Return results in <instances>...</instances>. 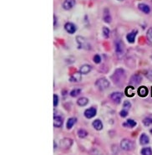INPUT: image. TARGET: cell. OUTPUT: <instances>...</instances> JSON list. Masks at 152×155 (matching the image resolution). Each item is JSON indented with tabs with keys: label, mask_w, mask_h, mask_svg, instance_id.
I'll return each instance as SVG.
<instances>
[{
	"label": "cell",
	"mask_w": 152,
	"mask_h": 155,
	"mask_svg": "<svg viewBox=\"0 0 152 155\" xmlns=\"http://www.w3.org/2000/svg\"><path fill=\"white\" fill-rule=\"evenodd\" d=\"M141 81H142V77L139 75V74H135L133 75L131 78H130V86H131V87H136L137 85H140L141 84Z\"/></svg>",
	"instance_id": "obj_5"
},
{
	"label": "cell",
	"mask_w": 152,
	"mask_h": 155,
	"mask_svg": "<svg viewBox=\"0 0 152 155\" xmlns=\"http://www.w3.org/2000/svg\"><path fill=\"white\" fill-rule=\"evenodd\" d=\"M123 98V93L121 92H113L111 95H110V99L114 102V103H117L119 104L121 101V99Z\"/></svg>",
	"instance_id": "obj_9"
},
{
	"label": "cell",
	"mask_w": 152,
	"mask_h": 155,
	"mask_svg": "<svg viewBox=\"0 0 152 155\" xmlns=\"http://www.w3.org/2000/svg\"><path fill=\"white\" fill-rule=\"evenodd\" d=\"M118 1H124V0H118Z\"/></svg>",
	"instance_id": "obj_38"
},
{
	"label": "cell",
	"mask_w": 152,
	"mask_h": 155,
	"mask_svg": "<svg viewBox=\"0 0 152 155\" xmlns=\"http://www.w3.org/2000/svg\"><path fill=\"white\" fill-rule=\"evenodd\" d=\"M65 29L67 31V33L70 34V35H73L75 34L77 30V27L74 23H71V22H67L66 24H65Z\"/></svg>",
	"instance_id": "obj_8"
},
{
	"label": "cell",
	"mask_w": 152,
	"mask_h": 155,
	"mask_svg": "<svg viewBox=\"0 0 152 155\" xmlns=\"http://www.w3.org/2000/svg\"><path fill=\"white\" fill-rule=\"evenodd\" d=\"M63 118L60 116H54V126L55 127H60L63 125Z\"/></svg>",
	"instance_id": "obj_15"
},
{
	"label": "cell",
	"mask_w": 152,
	"mask_h": 155,
	"mask_svg": "<svg viewBox=\"0 0 152 155\" xmlns=\"http://www.w3.org/2000/svg\"><path fill=\"white\" fill-rule=\"evenodd\" d=\"M103 20L105 21V23L107 24H110L111 21H112V18H111V15L110 14L108 9H105V14H104V18H103Z\"/></svg>",
	"instance_id": "obj_24"
},
{
	"label": "cell",
	"mask_w": 152,
	"mask_h": 155,
	"mask_svg": "<svg viewBox=\"0 0 152 155\" xmlns=\"http://www.w3.org/2000/svg\"><path fill=\"white\" fill-rule=\"evenodd\" d=\"M138 9L143 12L145 14H149L151 13V8L149 5L145 4V3H139L138 4Z\"/></svg>",
	"instance_id": "obj_13"
},
{
	"label": "cell",
	"mask_w": 152,
	"mask_h": 155,
	"mask_svg": "<svg viewBox=\"0 0 152 155\" xmlns=\"http://www.w3.org/2000/svg\"><path fill=\"white\" fill-rule=\"evenodd\" d=\"M93 60H94V62H95V64H100V63L101 62V57H100V56L95 55V56H94Z\"/></svg>",
	"instance_id": "obj_32"
},
{
	"label": "cell",
	"mask_w": 152,
	"mask_h": 155,
	"mask_svg": "<svg viewBox=\"0 0 152 155\" xmlns=\"http://www.w3.org/2000/svg\"><path fill=\"white\" fill-rule=\"evenodd\" d=\"M87 135H88V133L85 129H79L78 131V137L79 138H85L87 137Z\"/></svg>",
	"instance_id": "obj_26"
},
{
	"label": "cell",
	"mask_w": 152,
	"mask_h": 155,
	"mask_svg": "<svg viewBox=\"0 0 152 155\" xmlns=\"http://www.w3.org/2000/svg\"><path fill=\"white\" fill-rule=\"evenodd\" d=\"M92 125H93V127H94V128H95V130H97V131H100V130L103 129V123H102V122H101L100 119L95 120V121L93 122Z\"/></svg>",
	"instance_id": "obj_16"
},
{
	"label": "cell",
	"mask_w": 152,
	"mask_h": 155,
	"mask_svg": "<svg viewBox=\"0 0 152 155\" xmlns=\"http://www.w3.org/2000/svg\"><path fill=\"white\" fill-rule=\"evenodd\" d=\"M120 148L125 151H131L135 148V143L130 139H123L120 143Z\"/></svg>",
	"instance_id": "obj_2"
},
{
	"label": "cell",
	"mask_w": 152,
	"mask_h": 155,
	"mask_svg": "<svg viewBox=\"0 0 152 155\" xmlns=\"http://www.w3.org/2000/svg\"><path fill=\"white\" fill-rule=\"evenodd\" d=\"M90 70H91V66H89V65H84V66H82L80 67V69H79V72H80L81 74H84V75L88 74Z\"/></svg>",
	"instance_id": "obj_21"
},
{
	"label": "cell",
	"mask_w": 152,
	"mask_h": 155,
	"mask_svg": "<svg viewBox=\"0 0 152 155\" xmlns=\"http://www.w3.org/2000/svg\"><path fill=\"white\" fill-rule=\"evenodd\" d=\"M96 113H97V111H96V109H95V107H89L87 110H85V116L86 118L89 119V118H92V117L95 116Z\"/></svg>",
	"instance_id": "obj_12"
},
{
	"label": "cell",
	"mask_w": 152,
	"mask_h": 155,
	"mask_svg": "<svg viewBox=\"0 0 152 155\" xmlns=\"http://www.w3.org/2000/svg\"><path fill=\"white\" fill-rule=\"evenodd\" d=\"M141 155H152V149L151 148H144L141 149Z\"/></svg>",
	"instance_id": "obj_27"
},
{
	"label": "cell",
	"mask_w": 152,
	"mask_h": 155,
	"mask_svg": "<svg viewBox=\"0 0 152 155\" xmlns=\"http://www.w3.org/2000/svg\"><path fill=\"white\" fill-rule=\"evenodd\" d=\"M136 125H137L136 122L132 120V119H128V120L126 121V123H123V126L128 127H130V128H133V127H135Z\"/></svg>",
	"instance_id": "obj_22"
},
{
	"label": "cell",
	"mask_w": 152,
	"mask_h": 155,
	"mask_svg": "<svg viewBox=\"0 0 152 155\" xmlns=\"http://www.w3.org/2000/svg\"><path fill=\"white\" fill-rule=\"evenodd\" d=\"M102 30H103V35H104V37H105V39H108L109 36H110V29L107 28V27H104Z\"/></svg>",
	"instance_id": "obj_30"
},
{
	"label": "cell",
	"mask_w": 152,
	"mask_h": 155,
	"mask_svg": "<svg viewBox=\"0 0 152 155\" xmlns=\"http://www.w3.org/2000/svg\"><path fill=\"white\" fill-rule=\"evenodd\" d=\"M81 73L80 72H76L72 76H70L69 78V81H72V82H78L81 80Z\"/></svg>",
	"instance_id": "obj_19"
},
{
	"label": "cell",
	"mask_w": 152,
	"mask_h": 155,
	"mask_svg": "<svg viewBox=\"0 0 152 155\" xmlns=\"http://www.w3.org/2000/svg\"><path fill=\"white\" fill-rule=\"evenodd\" d=\"M120 116H122V117H125V116H127V115H128V111H127V110H125V109L121 110V111H120Z\"/></svg>",
	"instance_id": "obj_35"
},
{
	"label": "cell",
	"mask_w": 152,
	"mask_h": 155,
	"mask_svg": "<svg viewBox=\"0 0 152 155\" xmlns=\"http://www.w3.org/2000/svg\"><path fill=\"white\" fill-rule=\"evenodd\" d=\"M76 123H77V118H76V117H70V118H69V120L67 121L66 123L67 129L70 130V129L74 127V125Z\"/></svg>",
	"instance_id": "obj_18"
},
{
	"label": "cell",
	"mask_w": 152,
	"mask_h": 155,
	"mask_svg": "<svg viewBox=\"0 0 152 155\" xmlns=\"http://www.w3.org/2000/svg\"><path fill=\"white\" fill-rule=\"evenodd\" d=\"M124 109H125V110H129L130 107H131V104H130V102H128V101H125V102H124V105H123Z\"/></svg>",
	"instance_id": "obj_33"
},
{
	"label": "cell",
	"mask_w": 152,
	"mask_h": 155,
	"mask_svg": "<svg viewBox=\"0 0 152 155\" xmlns=\"http://www.w3.org/2000/svg\"><path fill=\"white\" fill-rule=\"evenodd\" d=\"M114 49H115V53L119 56H122L124 53V45L121 40H117L114 43Z\"/></svg>",
	"instance_id": "obj_4"
},
{
	"label": "cell",
	"mask_w": 152,
	"mask_h": 155,
	"mask_svg": "<svg viewBox=\"0 0 152 155\" xmlns=\"http://www.w3.org/2000/svg\"><path fill=\"white\" fill-rule=\"evenodd\" d=\"M76 41L78 42V44L79 45V48L85 49H88L90 48L89 44L86 41V39L84 37H81V36L76 37Z\"/></svg>",
	"instance_id": "obj_6"
},
{
	"label": "cell",
	"mask_w": 152,
	"mask_h": 155,
	"mask_svg": "<svg viewBox=\"0 0 152 155\" xmlns=\"http://www.w3.org/2000/svg\"><path fill=\"white\" fill-rule=\"evenodd\" d=\"M88 102H89V100L86 97H80L77 101V104L79 107H85V106H86L88 104Z\"/></svg>",
	"instance_id": "obj_20"
},
{
	"label": "cell",
	"mask_w": 152,
	"mask_h": 155,
	"mask_svg": "<svg viewBox=\"0 0 152 155\" xmlns=\"http://www.w3.org/2000/svg\"><path fill=\"white\" fill-rule=\"evenodd\" d=\"M150 143V138L145 133H142L140 137V143L141 145H146Z\"/></svg>",
	"instance_id": "obj_17"
},
{
	"label": "cell",
	"mask_w": 152,
	"mask_h": 155,
	"mask_svg": "<svg viewBox=\"0 0 152 155\" xmlns=\"http://www.w3.org/2000/svg\"><path fill=\"white\" fill-rule=\"evenodd\" d=\"M112 81H114V83L116 86L121 87V85L123 84V82L125 80V73L123 69H117L115 70L114 73L112 75Z\"/></svg>",
	"instance_id": "obj_1"
},
{
	"label": "cell",
	"mask_w": 152,
	"mask_h": 155,
	"mask_svg": "<svg viewBox=\"0 0 152 155\" xmlns=\"http://www.w3.org/2000/svg\"><path fill=\"white\" fill-rule=\"evenodd\" d=\"M146 39L150 45H152V28L148 29L146 32Z\"/></svg>",
	"instance_id": "obj_25"
},
{
	"label": "cell",
	"mask_w": 152,
	"mask_h": 155,
	"mask_svg": "<svg viewBox=\"0 0 152 155\" xmlns=\"http://www.w3.org/2000/svg\"><path fill=\"white\" fill-rule=\"evenodd\" d=\"M72 143H73V140L69 137H65V138L60 140V143H59L61 148H63V149L69 148L72 146Z\"/></svg>",
	"instance_id": "obj_7"
},
{
	"label": "cell",
	"mask_w": 152,
	"mask_h": 155,
	"mask_svg": "<svg viewBox=\"0 0 152 155\" xmlns=\"http://www.w3.org/2000/svg\"><path fill=\"white\" fill-rule=\"evenodd\" d=\"M80 92H81V90L76 88V89H74V90H72L70 91V96L73 97H76L77 96H79L80 94Z\"/></svg>",
	"instance_id": "obj_29"
},
{
	"label": "cell",
	"mask_w": 152,
	"mask_h": 155,
	"mask_svg": "<svg viewBox=\"0 0 152 155\" xmlns=\"http://www.w3.org/2000/svg\"><path fill=\"white\" fill-rule=\"evenodd\" d=\"M150 132H151V133H152V129H151V131H150Z\"/></svg>",
	"instance_id": "obj_37"
},
{
	"label": "cell",
	"mask_w": 152,
	"mask_h": 155,
	"mask_svg": "<svg viewBox=\"0 0 152 155\" xmlns=\"http://www.w3.org/2000/svg\"><path fill=\"white\" fill-rule=\"evenodd\" d=\"M137 34H138V30H137V29H134V30H132L131 32H130L129 34H127V35H126V39H127V41H128L129 43H130V44L135 43V37H136Z\"/></svg>",
	"instance_id": "obj_10"
},
{
	"label": "cell",
	"mask_w": 152,
	"mask_h": 155,
	"mask_svg": "<svg viewBox=\"0 0 152 155\" xmlns=\"http://www.w3.org/2000/svg\"><path fill=\"white\" fill-rule=\"evenodd\" d=\"M95 85H96L97 87L99 88V90L103 91V90H105V89H107V88L109 87L110 84V81L107 79H105V78H100V79H98L96 81Z\"/></svg>",
	"instance_id": "obj_3"
},
{
	"label": "cell",
	"mask_w": 152,
	"mask_h": 155,
	"mask_svg": "<svg viewBox=\"0 0 152 155\" xmlns=\"http://www.w3.org/2000/svg\"><path fill=\"white\" fill-rule=\"evenodd\" d=\"M59 104V97L56 94L54 95V107H57Z\"/></svg>",
	"instance_id": "obj_34"
},
{
	"label": "cell",
	"mask_w": 152,
	"mask_h": 155,
	"mask_svg": "<svg viewBox=\"0 0 152 155\" xmlns=\"http://www.w3.org/2000/svg\"><path fill=\"white\" fill-rule=\"evenodd\" d=\"M145 76H146V78L148 80H150L151 81H152V70H148L145 71Z\"/></svg>",
	"instance_id": "obj_31"
},
{
	"label": "cell",
	"mask_w": 152,
	"mask_h": 155,
	"mask_svg": "<svg viewBox=\"0 0 152 155\" xmlns=\"http://www.w3.org/2000/svg\"><path fill=\"white\" fill-rule=\"evenodd\" d=\"M75 5V0H65L62 4L63 9L65 10H70Z\"/></svg>",
	"instance_id": "obj_11"
},
{
	"label": "cell",
	"mask_w": 152,
	"mask_h": 155,
	"mask_svg": "<svg viewBox=\"0 0 152 155\" xmlns=\"http://www.w3.org/2000/svg\"><path fill=\"white\" fill-rule=\"evenodd\" d=\"M142 123H143V124H144L145 127L151 126V125L152 124V118L151 117L147 116V117L144 118V120H143Z\"/></svg>",
	"instance_id": "obj_28"
},
{
	"label": "cell",
	"mask_w": 152,
	"mask_h": 155,
	"mask_svg": "<svg viewBox=\"0 0 152 155\" xmlns=\"http://www.w3.org/2000/svg\"><path fill=\"white\" fill-rule=\"evenodd\" d=\"M125 95L127 96V97H133L134 95H135V91H134V87H131V86H129L128 87L125 88Z\"/></svg>",
	"instance_id": "obj_23"
},
{
	"label": "cell",
	"mask_w": 152,
	"mask_h": 155,
	"mask_svg": "<svg viewBox=\"0 0 152 155\" xmlns=\"http://www.w3.org/2000/svg\"><path fill=\"white\" fill-rule=\"evenodd\" d=\"M151 58H152V56H151Z\"/></svg>",
	"instance_id": "obj_39"
},
{
	"label": "cell",
	"mask_w": 152,
	"mask_h": 155,
	"mask_svg": "<svg viewBox=\"0 0 152 155\" xmlns=\"http://www.w3.org/2000/svg\"><path fill=\"white\" fill-rule=\"evenodd\" d=\"M148 92H149V91H148V89L146 87H140L139 89H138V95L140 96V97H145L147 95H148Z\"/></svg>",
	"instance_id": "obj_14"
},
{
	"label": "cell",
	"mask_w": 152,
	"mask_h": 155,
	"mask_svg": "<svg viewBox=\"0 0 152 155\" xmlns=\"http://www.w3.org/2000/svg\"><path fill=\"white\" fill-rule=\"evenodd\" d=\"M56 24H57V18L55 15H54V27H56Z\"/></svg>",
	"instance_id": "obj_36"
}]
</instances>
